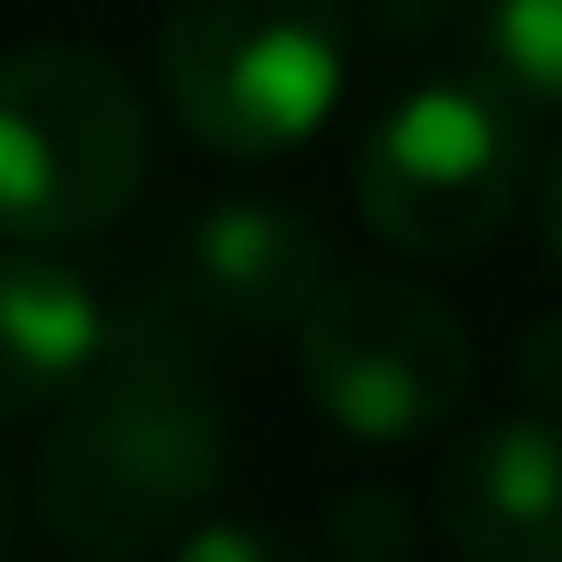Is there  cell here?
I'll list each match as a JSON object with an SVG mask.
<instances>
[{
    "instance_id": "13",
    "label": "cell",
    "mask_w": 562,
    "mask_h": 562,
    "mask_svg": "<svg viewBox=\"0 0 562 562\" xmlns=\"http://www.w3.org/2000/svg\"><path fill=\"white\" fill-rule=\"evenodd\" d=\"M538 215H546V248H554V265H562V140H554V158H546V191H538Z\"/></svg>"
},
{
    "instance_id": "11",
    "label": "cell",
    "mask_w": 562,
    "mask_h": 562,
    "mask_svg": "<svg viewBox=\"0 0 562 562\" xmlns=\"http://www.w3.org/2000/svg\"><path fill=\"white\" fill-rule=\"evenodd\" d=\"M175 562H315L281 521H191L175 538Z\"/></svg>"
},
{
    "instance_id": "6",
    "label": "cell",
    "mask_w": 562,
    "mask_h": 562,
    "mask_svg": "<svg viewBox=\"0 0 562 562\" xmlns=\"http://www.w3.org/2000/svg\"><path fill=\"white\" fill-rule=\"evenodd\" d=\"M331 273V232L299 199H215L166 257V281L215 339L290 331Z\"/></svg>"
},
{
    "instance_id": "10",
    "label": "cell",
    "mask_w": 562,
    "mask_h": 562,
    "mask_svg": "<svg viewBox=\"0 0 562 562\" xmlns=\"http://www.w3.org/2000/svg\"><path fill=\"white\" fill-rule=\"evenodd\" d=\"M323 529H331V554L339 562H414L422 554L414 505H405L397 488H348Z\"/></svg>"
},
{
    "instance_id": "8",
    "label": "cell",
    "mask_w": 562,
    "mask_h": 562,
    "mask_svg": "<svg viewBox=\"0 0 562 562\" xmlns=\"http://www.w3.org/2000/svg\"><path fill=\"white\" fill-rule=\"evenodd\" d=\"M100 315L91 281L75 265L0 248V422L50 405L100 348Z\"/></svg>"
},
{
    "instance_id": "12",
    "label": "cell",
    "mask_w": 562,
    "mask_h": 562,
    "mask_svg": "<svg viewBox=\"0 0 562 562\" xmlns=\"http://www.w3.org/2000/svg\"><path fill=\"white\" fill-rule=\"evenodd\" d=\"M513 381H521L529 414H562V315L529 323L521 348H513Z\"/></svg>"
},
{
    "instance_id": "2",
    "label": "cell",
    "mask_w": 562,
    "mask_h": 562,
    "mask_svg": "<svg viewBox=\"0 0 562 562\" xmlns=\"http://www.w3.org/2000/svg\"><path fill=\"white\" fill-rule=\"evenodd\" d=\"M149 182V108L133 75L83 42L0 58V240L108 232Z\"/></svg>"
},
{
    "instance_id": "1",
    "label": "cell",
    "mask_w": 562,
    "mask_h": 562,
    "mask_svg": "<svg viewBox=\"0 0 562 562\" xmlns=\"http://www.w3.org/2000/svg\"><path fill=\"white\" fill-rule=\"evenodd\" d=\"M215 348L166 273L100 315V348L50 397L34 456L42 529L75 562H140L207 513L224 480Z\"/></svg>"
},
{
    "instance_id": "7",
    "label": "cell",
    "mask_w": 562,
    "mask_h": 562,
    "mask_svg": "<svg viewBox=\"0 0 562 562\" xmlns=\"http://www.w3.org/2000/svg\"><path fill=\"white\" fill-rule=\"evenodd\" d=\"M456 562H562V414H496L439 463Z\"/></svg>"
},
{
    "instance_id": "5",
    "label": "cell",
    "mask_w": 562,
    "mask_h": 562,
    "mask_svg": "<svg viewBox=\"0 0 562 562\" xmlns=\"http://www.w3.org/2000/svg\"><path fill=\"white\" fill-rule=\"evenodd\" d=\"M299 381L348 439L397 447L472 397V331L430 281L331 273L299 315Z\"/></svg>"
},
{
    "instance_id": "4",
    "label": "cell",
    "mask_w": 562,
    "mask_h": 562,
    "mask_svg": "<svg viewBox=\"0 0 562 562\" xmlns=\"http://www.w3.org/2000/svg\"><path fill=\"white\" fill-rule=\"evenodd\" d=\"M348 0H175L158 83L175 124L215 158H281L339 100Z\"/></svg>"
},
{
    "instance_id": "3",
    "label": "cell",
    "mask_w": 562,
    "mask_h": 562,
    "mask_svg": "<svg viewBox=\"0 0 562 562\" xmlns=\"http://www.w3.org/2000/svg\"><path fill=\"white\" fill-rule=\"evenodd\" d=\"M529 191V100L496 75H430L356 149V207L397 257H480Z\"/></svg>"
},
{
    "instance_id": "9",
    "label": "cell",
    "mask_w": 562,
    "mask_h": 562,
    "mask_svg": "<svg viewBox=\"0 0 562 562\" xmlns=\"http://www.w3.org/2000/svg\"><path fill=\"white\" fill-rule=\"evenodd\" d=\"M488 75L529 108H562V0H480Z\"/></svg>"
},
{
    "instance_id": "14",
    "label": "cell",
    "mask_w": 562,
    "mask_h": 562,
    "mask_svg": "<svg viewBox=\"0 0 562 562\" xmlns=\"http://www.w3.org/2000/svg\"><path fill=\"white\" fill-rule=\"evenodd\" d=\"M9 521H18V513H9V480H0V554H9Z\"/></svg>"
}]
</instances>
